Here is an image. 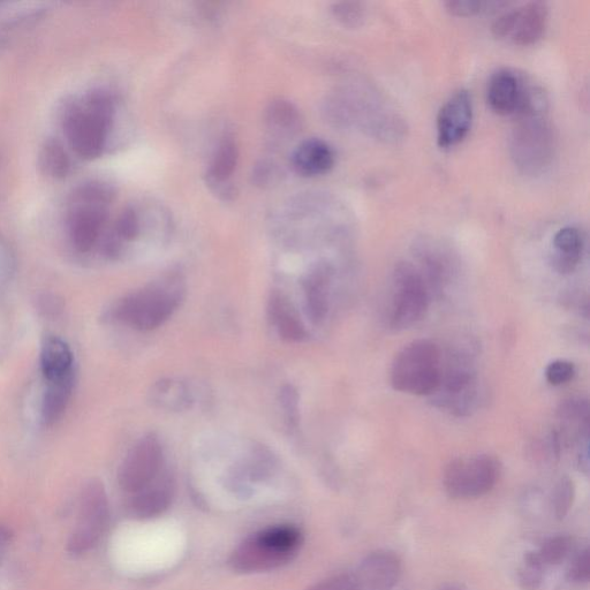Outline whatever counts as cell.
<instances>
[{
	"instance_id": "37",
	"label": "cell",
	"mask_w": 590,
	"mask_h": 590,
	"mask_svg": "<svg viewBox=\"0 0 590 590\" xmlns=\"http://www.w3.org/2000/svg\"><path fill=\"white\" fill-rule=\"evenodd\" d=\"M566 578L570 582H573V584H588L590 579V552L588 548L582 550L580 554L574 558L569 571H567Z\"/></svg>"
},
{
	"instance_id": "10",
	"label": "cell",
	"mask_w": 590,
	"mask_h": 590,
	"mask_svg": "<svg viewBox=\"0 0 590 590\" xmlns=\"http://www.w3.org/2000/svg\"><path fill=\"white\" fill-rule=\"evenodd\" d=\"M501 476V464L489 455L456 458L446 465L443 483L453 499H475L493 490Z\"/></svg>"
},
{
	"instance_id": "16",
	"label": "cell",
	"mask_w": 590,
	"mask_h": 590,
	"mask_svg": "<svg viewBox=\"0 0 590 590\" xmlns=\"http://www.w3.org/2000/svg\"><path fill=\"white\" fill-rule=\"evenodd\" d=\"M354 573L363 590H393L402 578L403 564L395 552L377 550L363 558Z\"/></svg>"
},
{
	"instance_id": "5",
	"label": "cell",
	"mask_w": 590,
	"mask_h": 590,
	"mask_svg": "<svg viewBox=\"0 0 590 590\" xmlns=\"http://www.w3.org/2000/svg\"><path fill=\"white\" fill-rule=\"evenodd\" d=\"M440 347L428 339L414 340L400 351L391 367V385L413 396H433L442 377Z\"/></svg>"
},
{
	"instance_id": "12",
	"label": "cell",
	"mask_w": 590,
	"mask_h": 590,
	"mask_svg": "<svg viewBox=\"0 0 590 590\" xmlns=\"http://www.w3.org/2000/svg\"><path fill=\"white\" fill-rule=\"evenodd\" d=\"M548 7L541 2L528 3L504 12L493 25L498 39L517 45H531L541 39L548 24Z\"/></svg>"
},
{
	"instance_id": "25",
	"label": "cell",
	"mask_w": 590,
	"mask_h": 590,
	"mask_svg": "<svg viewBox=\"0 0 590 590\" xmlns=\"http://www.w3.org/2000/svg\"><path fill=\"white\" fill-rule=\"evenodd\" d=\"M75 374L72 373L49 382L42 404V419L45 425L52 426L66 411L74 388Z\"/></svg>"
},
{
	"instance_id": "19",
	"label": "cell",
	"mask_w": 590,
	"mask_h": 590,
	"mask_svg": "<svg viewBox=\"0 0 590 590\" xmlns=\"http://www.w3.org/2000/svg\"><path fill=\"white\" fill-rule=\"evenodd\" d=\"M268 313L279 336L286 342L298 343L307 337V331L289 298L281 292L271 294Z\"/></svg>"
},
{
	"instance_id": "11",
	"label": "cell",
	"mask_w": 590,
	"mask_h": 590,
	"mask_svg": "<svg viewBox=\"0 0 590 590\" xmlns=\"http://www.w3.org/2000/svg\"><path fill=\"white\" fill-rule=\"evenodd\" d=\"M163 446L155 433H149L128 451L121 463L118 481L125 493L134 495L155 480L163 471Z\"/></svg>"
},
{
	"instance_id": "39",
	"label": "cell",
	"mask_w": 590,
	"mask_h": 590,
	"mask_svg": "<svg viewBox=\"0 0 590 590\" xmlns=\"http://www.w3.org/2000/svg\"><path fill=\"white\" fill-rule=\"evenodd\" d=\"M438 590H467L463 585L458 582H446Z\"/></svg>"
},
{
	"instance_id": "35",
	"label": "cell",
	"mask_w": 590,
	"mask_h": 590,
	"mask_svg": "<svg viewBox=\"0 0 590 590\" xmlns=\"http://www.w3.org/2000/svg\"><path fill=\"white\" fill-rule=\"evenodd\" d=\"M307 590H363L354 572L338 574L310 586Z\"/></svg>"
},
{
	"instance_id": "32",
	"label": "cell",
	"mask_w": 590,
	"mask_h": 590,
	"mask_svg": "<svg viewBox=\"0 0 590 590\" xmlns=\"http://www.w3.org/2000/svg\"><path fill=\"white\" fill-rule=\"evenodd\" d=\"M279 404H281L286 426L291 430L299 428V393L291 384L283 385L278 395Z\"/></svg>"
},
{
	"instance_id": "4",
	"label": "cell",
	"mask_w": 590,
	"mask_h": 590,
	"mask_svg": "<svg viewBox=\"0 0 590 590\" xmlns=\"http://www.w3.org/2000/svg\"><path fill=\"white\" fill-rule=\"evenodd\" d=\"M330 115L336 124L358 126L384 141L403 138L406 125L395 110L367 92L342 93L331 101Z\"/></svg>"
},
{
	"instance_id": "26",
	"label": "cell",
	"mask_w": 590,
	"mask_h": 590,
	"mask_svg": "<svg viewBox=\"0 0 590 590\" xmlns=\"http://www.w3.org/2000/svg\"><path fill=\"white\" fill-rule=\"evenodd\" d=\"M39 166L44 176L65 179L71 171V158L63 143L57 139L45 141L39 154Z\"/></svg>"
},
{
	"instance_id": "14",
	"label": "cell",
	"mask_w": 590,
	"mask_h": 590,
	"mask_svg": "<svg viewBox=\"0 0 590 590\" xmlns=\"http://www.w3.org/2000/svg\"><path fill=\"white\" fill-rule=\"evenodd\" d=\"M473 102L470 92L460 89L442 105L437 115V143L441 148L455 147L470 132Z\"/></svg>"
},
{
	"instance_id": "7",
	"label": "cell",
	"mask_w": 590,
	"mask_h": 590,
	"mask_svg": "<svg viewBox=\"0 0 590 590\" xmlns=\"http://www.w3.org/2000/svg\"><path fill=\"white\" fill-rule=\"evenodd\" d=\"M555 150V134L544 115L517 118L510 136V154L520 172L541 175L554 160Z\"/></svg>"
},
{
	"instance_id": "3",
	"label": "cell",
	"mask_w": 590,
	"mask_h": 590,
	"mask_svg": "<svg viewBox=\"0 0 590 590\" xmlns=\"http://www.w3.org/2000/svg\"><path fill=\"white\" fill-rule=\"evenodd\" d=\"M302 533L291 525L274 526L257 532L233 551L230 565L239 573H260L279 569L298 555Z\"/></svg>"
},
{
	"instance_id": "9",
	"label": "cell",
	"mask_w": 590,
	"mask_h": 590,
	"mask_svg": "<svg viewBox=\"0 0 590 590\" xmlns=\"http://www.w3.org/2000/svg\"><path fill=\"white\" fill-rule=\"evenodd\" d=\"M393 297L390 327L405 330L413 327L426 315L430 291L420 270L408 262L399 263L393 272Z\"/></svg>"
},
{
	"instance_id": "24",
	"label": "cell",
	"mask_w": 590,
	"mask_h": 590,
	"mask_svg": "<svg viewBox=\"0 0 590 590\" xmlns=\"http://www.w3.org/2000/svg\"><path fill=\"white\" fill-rule=\"evenodd\" d=\"M238 156V147L232 138H225L219 143L213 160L210 162L207 175L209 184L216 189L218 187L219 193L224 189L225 194H231L228 189L229 180L236 171Z\"/></svg>"
},
{
	"instance_id": "8",
	"label": "cell",
	"mask_w": 590,
	"mask_h": 590,
	"mask_svg": "<svg viewBox=\"0 0 590 590\" xmlns=\"http://www.w3.org/2000/svg\"><path fill=\"white\" fill-rule=\"evenodd\" d=\"M110 506L103 483L90 480L82 489L77 523L73 528L67 550L82 555L92 550L107 532Z\"/></svg>"
},
{
	"instance_id": "13",
	"label": "cell",
	"mask_w": 590,
	"mask_h": 590,
	"mask_svg": "<svg viewBox=\"0 0 590 590\" xmlns=\"http://www.w3.org/2000/svg\"><path fill=\"white\" fill-rule=\"evenodd\" d=\"M533 83L511 68H501L491 75L487 101L498 115L518 117L524 111Z\"/></svg>"
},
{
	"instance_id": "30",
	"label": "cell",
	"mask_w": 590,
	"mask_h": 590,
	"mask_svg": "<svg viewBox=\"0 0 590 590\" xmlns=\"http://www.w3.org/2000/svg\"><path fill=\"white\" fill-rule=\"evenodd\" d=\"M574 498H576L574 482L564 476L556 483L551 499L552 512L557 520H564L567 517L572 509Z\"/></svg>"
},
{
	"instance_id": "29",
	"label": "cell",
	"mask_w": 590,
	"mask_h": 590,
	"mask_svg": "<svg viewBox=\"0 0 590 590\" xmlns=\"http://www.w3.org/2000/svg\"><path fill=\"white\" fill-rule=\"evenodd\" d=\"M573 547L571 537L565 535H558L550 537L544 542L537 555H539L544 566H554L563 563Z\"/></svg>"
},
{
	"instance_id": "31",
	"label": "cell",
	"mask_w": 590,
	"mask_h": 590,
	"mask_svg": "<svg viewBox=\"0 0 590 590\" xmlns=\"http://www.w3.org/2000/svg\"><path fill=\"white\" fill-rule=\"evenodd\" d=\"M140 216L133 208H126L121 213L116 221L115 229L111 236L115 238L119 244L124 241H132L138 238L141 230Z\"/></svg>"
},
{
	"instance_id": "34",
	"label": "cell",
	"mask_w": 590,
	"mask_h": 590,
	"mask_svg": "<svg viewBox=\"0 0 590 590\" xmlns=\"http://www.w3.org/2000/svg\"><path fill=\"white\" fill-rule=\"evenodd\" d=\"M505 3L479 2V0H456V2L445 3L446 11L456 17H472V15L496 11L497 7Z\"/></svg>"
},
{
	"instance_id": "2",
	"label": "cell",
	"mask_w": 590,
	"mask_h": 590,
	"mask_svg": "<svg viewBox=\"0 0 590 590\" xmlns=\"http://www.w3.org/2000/svg\"><path fill=\"white\" fill-rule=\"evenodd\" d=\"M115 117V102L110 94L95 90L64 111L63 124L68 143L83 160L103 154Z\"/></svg>"
},
{
	"instance_id": "17",
	"label": "cell",
	"mask_w": 590,
	"mask_h": 590,
	"mask_svg": "<svg viewBox=\"0 0 590 590\" xmlns=\"http://www.w3.org/2000/svg\"><path fill=\"white\" fill-rule=\"evenodd\" d=\"M291 161L293 169L300 176L317 177L334 168L336 155L327 142L309 139L300 143L293 151Z\"/></svg>"
},
{
	"instance_id": "22",
	"label": "cell",
	"mask_w": 590,
	"mask_h": 590,
	"mask_svg": "<svg viewBox=\"0 0 590 590\" xmlns=\"http://www.w3.org/2000/svg\"><path fill=\"white\" fill-rule=\"evenodd\" d=\"M148 402L157 410L166 412H183L192 407L191 390L183 381L176 378H162L148 391Z\"/></svg>"
},
{
	"instance_id": "6",
	"label": "cell",
	"mask_w": 590,
	"mask_h": 590,
	"mask_svg": "<svg viewBox=\"0 0 590 590\" xmlns=\"http://www.w3.org/2000/svg\"><path fill=\"white\" fill-rule=\"evenodd\" d=\"M112 198V189L97 181L75 189L67 217L72 244L78 252L92 251L100 239Z\"/></svg>"
},
{
	"instance_id": "20",
	"label": "cell",
	"mask_w": 590,
	"mask_h": 590,
	"mask_svg": "<svg viewBox=\"0 0 590 590\" xmlns=\"http://www.w3.org/2000/svg\"><path fill=\"white\" fill-rule=\"evenodd\" d=\"M276 461L272 453L262 445H254L231 476L237 491H246L252 483L263 481L274 471Z\"/></svg>"
},
{
	"instance_id": "18",
	"label": "cell",
	"mask_w": 590,
	"mask_h": 590,
	"mask_svg": "<svg viewBox=\"0 0 590 590\" xmlns=\"http://www.w3.org/2000/svg\"><path fill=\"white\" fill-rule=\"evenodd\" d=\"M552 246V266L559 274H572L578 268L585 251L584 233L574 226H565L555 234Z\"/></svg>"
},
{
	"instance_id": "28",
	"label": "cell",
	"mask_w": 590,
	"mask_h": 590,
	"mask_svg": "<svg viewBox=\"0 0 590 590\" xmlns=\"http://www.w3.org/2000/svg\"><path fill=\"white\" fill-rule=\"evenodd\" d=\"M546 566L536 551H528L518 572L519 585L524 590H539L544 579Z\"/></svg>"
},
{
	"instance_id": "1",
	"label": "cell",
	"mask_w": 590,
	"mask_h": 590,
	"mask_svg": "<svg viewBox=\"0 0 590 590\" xmlns=\"http://www.w3.org/2000/svg\"><path fill=\"white\" fill-rule=\"evenodd\" d=\"M185 290L184 278L170 272L119 300L112 315L133 329L155 330L175 314L185 298Z\"/></svg>"
},
{
	"instance_id": "15",
	"label": "cell",
	"mask_w": 590,
	"mask_h": 590,
	"mask_svg": "<svg viewBox=\"0 0 590 590\" xmlns=\"http://www.w3.org/2000/svg\"><path fill=\"white\" fill-rule=\"evenodd\" d=\"M176 494V481L172 473L164 470L147 487L132 495L128 503L131 517L148 520L168 511Z\"/></svg>"
},
{
	"instance_id": "23",
	"label": "cell",
	"mask_w": 590,
	"mask_h": 590,
	"mask_svg": "<svg viewBox=\"0 0 590 590\" xmlns=\"http://www.w3.org/2000/svg\"><path fill=\"white\" fill-rule=\"evenodd\" d=\"M41 367L48 382L59 380L73 372V354L65 340L56 336L43 339Z\"/></svg>"
},
{
	"instance_id": "33",
	"label": "cell",
	"mask_w": 590,
	"mask_h": 590,
	"mask_svg": "<svg viewBox=\"0 0 590 590\" xmlns=\"http://www.w3.org/2000/svg\"><path fill=\"white\" fill-rule=\"evenodd\" d=\"M332 13L340 24L355 28L362 25L366 18L365 5L357 2H342L332 5Z\"/></svg>"
},
{
	"instance_id": "21",
	"label": "cell",
	"mask_w": 590,
	"mask_h": 590,
	"mask_svg": "<svg viewBox=\"0 0 590 590\" xmlns=\"http://www.w3.org/2000/svg\"><path fill=\"white\" fill-rule=\"evenodd\" d=\"M332 269L327 263H321L309 272L304 281L307 312L310 320L320 323L329 310V290Z\"/></svg>"
},
{
	"instance_id": "36",
	"label": "cell",
	"mask_w": 590,
	"mask_h": 590,
	"mask_svg": "<svg viewBox=\"0 0 590 590\" xmlns=\"http://www.w3.org/2000/svg\"><path fill=\"white\" fill-rule=\"evenodd\" d=\"M576 366L566 360H557L551 362L546 370L547 381L554 387H561L573 380L576 376Z\"/></svg>"
},
{
	"instance_id": "27",
	"label": "cell",
	"mask_w": 590,
	"mask_h": 590,
	"mask_svg": "<svg viewBox=\"0 0 590 590\" xmlns=\"http://www.w3.org/2000/svg\"><path fill=\"white\" fill-rule=\"evenodd\" d=\"M267 123L270 130L276 134L297 133L301 126L299 110L289 101L272 102L267 110Z\"/></svg>"
},
{
	"instance_id": "38",
	"label": "cell",
	"mask_w": 590,
	"mask_h": 590,
	"mask_svg": "<svg viewBox=\"0 0 590 590\" xmlns=\"http://www.w3.org/2000/svg\"><path fill=\"white\" fill-rule=\"evenodd\" d=\"M13 539V534L9 527L0 524V564L3 563L7 550Z\"/></svg>"
}]
</instances>
